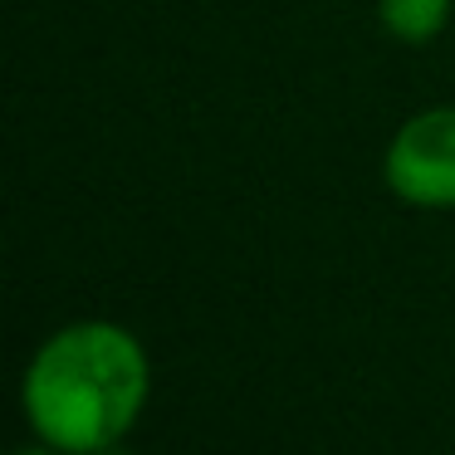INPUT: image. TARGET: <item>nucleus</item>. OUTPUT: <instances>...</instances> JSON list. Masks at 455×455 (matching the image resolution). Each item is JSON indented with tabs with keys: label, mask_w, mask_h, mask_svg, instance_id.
<instances>
[{
	"label": "nucleus",
	"mask_w": 455,
	"mask_h": 455,
	"mask_svg": "<svg viewBox=\"0 0 455 455\" xmlns=\"http://www.w3.org/2000/svg\"><path fill=\"white\" fill-rule=\"evenodd\" d=\"M152 396V363L132 328L113 318L64 323L35 347L20 377V411L35 441L93 455L128 441Z\"/></svg>",
	"instance_id": "f257e3e1"
},
{
	"label": "nucleus",
	"mask_w": 455,
	"mask_h": 455,
	"mask_svg": "<svg viewBox=\"0 0 455 455\" xmlns=\"http://www.w3.org/2000/svg\"><path fill=\"white\" fill-rule=\"evenodd\" d=\"M382 181L416 211H455V103L421 108L392 132Z\"/></svg>",
	"instance_id": "f03ea898"
},
{
	"label": "nucleus",
	"mask_w": 455,
	"mask_h": 455,
	"mask_svg": "<svg viewBox=\"0 0 455 455\" xmlns=\"http://www.w3.org/2000/svg\"><path fill=\"white\" fill-rule=\"evenodd\" d=\"M455 0H377V25L402 44H431L451 25Z\"/></svg>",
	"instance_id": "7ed1b4c3"
},
{
	"label": "nucleus",
	"mask_w": 455,
	"mask_h": 455,
	"mask_svg": "<svg viewBox=\"0 0 455 455\" xmlns=\"http://www.w3.org/2000/svg\"><path fill=\"white\" fill-rule=\"evenodd\" d=\"M11 455H74V451H60V445H50V441H35V445H20V451H11Z\"/></svg>",
	"instance_id": "20e7f679"
},
{
	"label": "nucleus",
	"mask_w": 455,
	"mask_h": 455,
	"mask_svg": "<svg viewBox=\"0 0 455 455\" xmlns=\"http://www.w3.org/2000/svg\"><path fill=\"white\" fill-rule=\"evenodd\" d=\"M93 455H138V451H132L128 441H113V445H103V451H93Z\"/></svg>",
	"instance_id": "39448f33"
}]
</instances>
